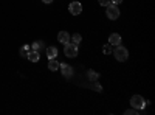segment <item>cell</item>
<instances>
[{
  "label": "cell",
  "mask_w": 155,
  "mask_h": 115,
  "mask_svg": "<svg viewBox=\"0 0 155 115\" xmlns=\"http://www.w3.org/2000/svg\"><path fill=\"white\" fill-rule=\"evenodd\" d=\"M106 8H107V9H106V14H107V17H109L110 20H116V19L120 17V8H118V5L109 3Z\"/></svg>",
  "instance_id": "2"
},
{
  "label": "cell",
  "mask_w": 155,
  "mask_h": 115,
  "mask_svg": "<svg viewBox=\"0 0 155 115\" xmlns=\"http://www.w3.org/2000/svg\"><path fill=\"white\" fill-rule=\"evenodd\" d=\"M109 44L110 45H120L121 44V34H118V33H112L110 36H109Z\"/></svg>",
  "instance_id": "7"
},
{
  "label": "cell",
  "mask_w": 155,
  "mask_h": 115,
  "mask_svg": "<svg viewBox=\"0 0 155 115\" xmlns=\"http://www.w3.org/2000/svg\"><path fill=\"white\" fill-rule=\"evenodd\" d=\"M102 52H104V55H110V53H112V47H110V44H107V45L102 47Z\"/></svg>",
  "instance_id": "17"
},
{
  "label": "cell",
  "mask_w": 155,
  "mask_h": 115,
  "mask_svg": "<svg viewBox=\"0 0 155 115\" xmlns=\"http://www.w3.org/2000/svg\"><path fill=\"white\" fill-rule=\"evenodd\" d=\"M93 89H95L96 92H102V87H101V84L98 81H93Z\"/></svg>",
  "instance_id": "18"
},
{
  "label": "cell",
  "mask_w": 155,
  "mask_h": 115,
  "mask_svg": "<svg viewBox=\"0 0 155 115\" xmlns=\"http://www.w3.org/2000/svg\"><path fill=\"white\" fill-rule=\"evenodd\" d=\"M31 50H36V52H39V53H41L42 50H45V44H44L42 41H37V42L31 44Z\"/></svg>",
  "instance_id": "11"
},
{
  "label": "cell",
  "mask_w": 155,
  "mask_h": 115,
  "mask_svg": "<svg viewBox=\"0 0 155 115\" xmlns=\"http://www.w3.org/2000/svg\"><path fill=\"white\" fill-rule=\"evenodd\" d=\"M130 106L141 110V109L146 107V101H144V98L141 96V95H134V96L130 98Z\"/></svg>",
  "instance_id": "3"
},
{
  "label": "cell",
  "mask_w": 155,
  "mask_h": 115,
  "mask_svg": "<svg viewBox=\"0 0 155 115\" xmlns=\"http://www.w3.org/2000/svg\"><path fill=\"white\" fill-rule=\"evenodd\" d=\"M45 53H47V58L48 59H53L58 56V48L56 47H47L45 48Z\"/></svg>",
  "instance_id": "9"
},
{
  "label": "cell",
  "mask_w": 155,
  "mask_h": 115,
  "mask_svg": "<svg viewBox=\"0 0 155 115\" xmlns=\"http://www.w3.org/2000/svg\"><path fill=\"white\" fill-rule=\"evenodd\" d=\"M98 2H99L101 6H107V5L110 3V0H98Z\"/></svg>",
  "instance_id": "19"
},
{
  "label": "cell",
  "mask_w": 155,
  "mask_h": 115,
  "mask_svg": "<svg viewBox=\"0 0 155 115\" xmlns=\"http://www.w3.org/2000/svg\"><path fill=\"white\" fill-rule=\"evenodd\" d=\"M124 113H126V115H132V113H134V115H138V113H140V109H135V107H132V109L126 110Z\"/></svg>",
  "instance_id": "16"
},
{
  "label": "cell",
  "mask_w": 155,
  "mask_h": 115,
  "mask_svg": "<svg viewBox=\"0 0 155 115\" xmlns=\"http://www.w3.org/2000/svg\"><path fill=\"white\" fill-rule=\"evenodd\" d=\"M27 58H28L31 62H37L39 59H41V53H39V52H36V50H30Z\"/></svg>",
  "instance_id": "10"
},
{
  "label": "cell",
  "mask_w": 155,
  "mask_h": 115,
  "mask_svg": "<svg viewBox=\"0 0 155 115\" xmlns=\"http://www.w3.org/2000/svg\"><path fill=\"white\" fill-rule=\"evenodd\" d=\"M44 3H47V5H50V3H53V0H42Z\"/></svg>",
  "instance_id": "21"
},
{
  "label": "cell",
  "mask_w": 155,
  "mask_h": 115,
  "mask_svg": "<svg viewBox=\"0 0 155 115\" xmlns=\"http://www.w3.org/2000/svg\"><path fill=\"white\" fill-rule=\"evenodd\" d=\"M48 69H50L51 72H56V70L59 69V62H58L54 58H53V59H50V61H48Z\"/></svg>",
  "instance_id": "13"
},
{
  "label": "cell",
  "mask_w": 155,
  "mask_h": 115,
  "mask_svg": "<svg viewBox=\"0 0 155 115\" xmlns=\"http://www.w3.org/2000/svg\"><path fill=\"white\" fill-rule=\"evenodd\" d=\"M123 0H110V3H115V5H120Z\"/></svg>",
  "instance_id": "20"
},
{
  "label": "cell",
  "mask_w": 155,
  "mask_h": 115,
  "mask_svg": "<svg viewBox=\"0 0 155 115\" xmlns=\"http://www.w3.org/2000/svg\"><path fill=\"white\" fill-rule=\"evenodd\" d=\"M113 55H115V59L120 61V62H124V61H127V58H129L127 48H124V47H121V45H116V48L113 50Z\"/></svg>",
  "instance_id": "1"
},
{
  "label": "cell",
  "mask_w": 155,
  "mask_h": 115,
  "mask_svg": "<svg viewBox=\"0 0 155 115\" xmlns=\"http://www.w3.org/2000/svg\"><path fill=\"white\" fill-rule=\"evenodd\" d=\"M70 39H71V36H70L67 31H59V34H58V41H59L61 44L65 45L67 42H70Z\"/></svg>",
  "instance_id": "8"
},
{
  "label": "cell",
  "mask_w": 155,
  "mask_h": 115,
  "mask_svg": "<svg viewBox=\"0 0 155 115\" xmlns=\"http://www.w3.org/2000/svg\"><path fill=\"white\" fill-rule=\"evenodd\" d=\"M70 41H73V44L74 45H79L81 44V41H82V36L79 34V33H74L73 36H71V39Z\"/></svg>",
  "instance_id": "14"
},
{
  "label": "cell",
  "mask_w": 155,
  "mask_h": 115,
  "mask_svg": "<svg viewBox=\"0 0 155 115\" xmlns=\"http://www.w3.org/2000/svg\"><path fill=\"white\" fill-rule=\"evenodd\" d=\"M87 78L90 79V81H98V78H99V73L98 72H95V70H87Z\"/></svg>",
  "instance_id": "12"
},
{
  "label": "cell",
  "mask_w": 155,
  "mask_h": 115,
  "mask_svg": "<svg viewBox=\"0 0 155 115\" xmlns=\"http://www.w3.org/2000/svg\"><path fill=\"white\" fill-rule=\"evenodd\" d=\"M31 50V45H23L22 48H20V56H23V58H27L28 56V52Z\"/></svg>",
  "instance_id": "15"
},
{
  "label": "cell",
  "mask_w": 155,
  "mask_h": 115,
  "mask_svg": "<svg viewBox=\"0 0 155 115\" xmlns=\"http://www.w3.org/2000/svg\"><path fill=\"white\" fill-rule=\"evenodd\" d=\"M59 67H61V72H62L64 78H71V75H73L71 66H68V64H65V62H62V64H59Z\"/></svg>",
  "instance_id": "6"
},
{
  "label": "cell",
  "mask_w": 155,
  "mask_h": 115,
  "mask_svg": "<svg viewBox=\"0 0 155 115\" xmlns=\"http://www.w3.org/2000/svg\"><path fill=\"white\" fill-rule=\"evenodd\" d=\"M64 53H65L67 58H76L78 56V45L71 44V42H67L64 45Z\"/></svg>",
  "instance_id": "4"
},
{
  "label": "cell",
  "mask_w": 155,
  "mask_h": 115,
  "mask_svg": "<svg viewBox=\"0 0 155 115\" xmlns=\"http://www.w3.org/2000/svg\"><path fill=\"white\" fill-rule=\"evenodd\" d=\"M68 11H70L71 16H79L82 12V5L79 2H71L70 6H68Z\"/></svg>",
  "instance_id": "5"
}]
</instances>
